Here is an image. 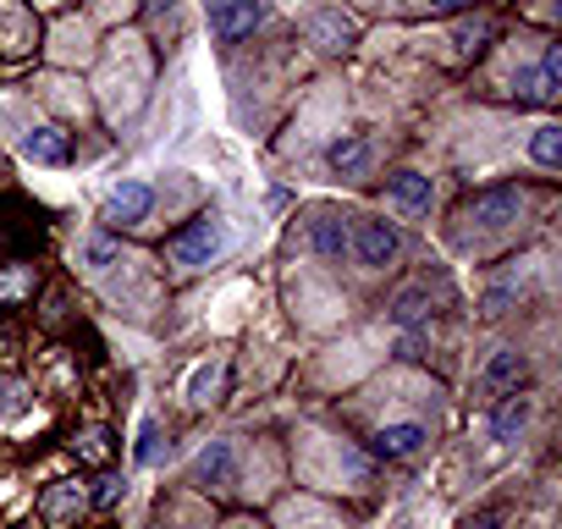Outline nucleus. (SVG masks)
Wrapping results in <instances>:
<instances>
[{"mask_svg":"<svg viewBox=\"0 0 562 529\" xmlns=\"http://www.w3.org/2000/svg\"><path fill=\"white\" fill-rule=\"evenodd\" d=\"M221 248H226V221H221V210H204V215H193L182 232H171L166 259L177 264V271H199V264L221 259Z\"/></svg>","mask_w":562,"mask_h":529,"instance_id":"1","label":"nucleus"},{"mask_svg":"<svg viewBox=\"0 0 562 529\" xmlns=\"http://www.w3.org/2000/svg\"><path fill=\"white\" fill-rule=\"evenodd\" d=\"M397 248H403V237L386 215H359L348 226V254H359V264H370V271H386L397 259Z\"/></svg>","mask_w":562,"mask_h":529,"instance_id":"2","label":"nucleus"},{"mask_svg":"<svg viewBox=\"0 0 562 529\" xmlns=\"http://www.w3.org/2000/svg\"><path fill=\"white\" fill-rule=\"evenodd\" d=\"M513 94H518L524 105H557V100H562V45H546L540 67L513 78Z\"/></svg>","mask_w":562,"mask_h":529,"instance_id":"3","label":"nucleus"},{"mask_svg":"<svg viewBox=\"0 0 562 529\" xmlns=\"http://www.w3.org/2000/svg\"><path fill=\"white\" fill-rule=\"evenodd\" d=\"M149 210H155V188H149V182H133V177H127V182H116V188H111V199H105V215H100V221H105V226H122V232H127V226L149 221Z\"/></svg>","mask_w":562,"mask_h":529,"instance_id":"4","label":"nucleus"},{"mask_svg":"<svg viewBox=\"0 0 562 529\" xmlns=\"http://www.w3.org/2000/svg\"><path fill=\"white\" fill-rule=\"evenodd\" d=\"M210 7V29L221 40H248L265 23V0H204Z\"/></svg>","mask_w":562,"mask_h":529,"instance_id":"5","label":"nucleus"},{"mask_svg":"<svg viewBox=\"0 0 562 529\" xmlns=\"http://www.w3.org/2000/svg\"><path fill=\"white\" fill-rule=\"evenodd\" d=\"M83 513H89V485H83V480H56V485L40 496V518L56 524V529H72Z\"/></svg>","mask_w":562,"mask_h":529,"instance_id":"6","label":"nucleus"},{"mask_svg":"<svg viewBox=\"0 0 562 529\" xmlns=\"http://www.w3.org/2000/svg\"><path fill=\"white\" fill-rule=\"evenodd\" d=\"M310 45H321L326 56H348L359 45V23L342 12V7H326L310 18Z\"/></svg>","mask_w":562,"mask_h":529,"instance_id":"7","label":"nucleus"},{"mask_svg":"<svg viewBox=\"0 0 562 529\" xmlns=\"http://www.w3.org/2000/svg\"><path fill=\"white\" fill-rule=\"evenodd\" d=\"M193 474H199L204 491H232V485H237V441H210V447L199 452Z\"/></svg>","mask_w":562,"mask_h":529,"instance_id":"8","label":"nucleus"},{"mask_svg":"<svg viewBox=\"0 0 562 529\" xmlns=\"http://www.w3.org/2000/svg\"><path fill=\"white\" fill-rule=\"evenodd\" d=\"M524 381H529V359H524L518 348H502V353H491V364H485V375H480V386H485L491 397L524 392Z\"/></svg>","mask_w":562,"mask_h":529,"instance_id":"9","label":"nucleus"},{"mask_svg":"<svg viewBox=\"0 0 562 529\" xmlns=\"http://www.w3.org/2000/svg\"><path fill=\"white\" fill-rule=\"evenodd\" d=\"M386 199H392L403 215H425L430 199H436V182H430L425 171H392V177H386Z\"/></svg>","mask_w":562,"mask_h":529,"instance_id":"10","label":"nucleus"},{"mask_svg":"<svg viewBox=\"0 0 562 529\" xmlns=\"http://www.w3.org/2000/svg\"><path fill=\"white\" fill-rule=\"evenodd\" d=\"M518 210H524V188H491V193H480V199L463 210V221H474V226H502V221H518Z\"/></svg>","mask_w":562,"mask_h":529,"instance_id":"11","label":"nucleus"},{"mask_svg":"<svg viewBox=\"0 0 562 529\" xmlns=\"http://www.w3.org/2000/svg\"><path fill=\"white\" fill-rule=\"evenodd\" d=\"M23 155H29L34 166H67V160H72V133L56 127V122H45V127H34V133L23 138Z\"/></svg>","mask_w":562,"mask_h":529,"instance_id":"12","label":"nucleus"},{"mask_svg":"<svg viewBox=\"0 0 562 529\" xmlns=\"http://www.w3.org/2000/svg\"><path fill=\"white\" fill-rule=\"evenodd\" d=\"M310 248H315L321 259H348V221H342L337 210H315V221H310Z\"/></svg>","mask_w":562,"mask_h":529,"instance_id":"13","label":"nucleus"},{"mask_svg":"<svg viewBox=\"0 0 562 529\" xmlns=\"http://www.w3.org/2000/svg\"><path fill=\"white\" fill-rule=\"evenodd\" d=\"M430 436H425V425H381L375 430V458H386V463H403V458H419V447H425Z\"/></svg>","mask_w":562,"mask_h":529,"instance_id":"14","label":"nucleus"},{"mask_svg":"<svg viewBox=\"0 0 562 529\" xmlns=\"http://www.w3.org/2000/svg\"><path fill=\"white\" fill-rule=\"evenodd\" d=\"M370 160H375V144H370L364 133H348V138H337V144L326 149V166L342 171V177H364Z\"/></svg>","mask_w":562,"mask_h":529,"instance_id":"15","label":"nucleus"},{"mask_svg":"<svg viewBox=\"0 0 562 529\" xmlns=\"http://www.w3.org/2000/svg\"><path fill=\"white\" fill-rule=\"evenodd\" d=\"M524 425H529V397L524 392H507V397H496V408H491V441H518L524 436Z\"/></svg>","mask_w":562,"mask_h":529,"instance_id":"16","label":"nucleus"},{"mask_svg":"<svg viewBox=\"0 0 562 529\" xmlns=\"http://www.w3.org/2000/svg\"><path fill=\"white\" fill-rule=\"evenodd\" d=\"M436 315V299H430V277H419V282H408L397 299H392V320L397 326H425Z\"/></svg>","mask_w":562,"mask_h":529,"instance_id":"17","label":"nucleus"},{"mask_svg":"<svg viewBox=\"0 0 562 529\" xmlns=\"http://www.w3.org/2000/svg\"><path fill=\"white\" fill-rule=\"evenodd\" d=\"M529 155H535V166L557 171V166H562V127H557V122H540L535 138H529Z\"/></svg>","mask_w":562,"mask_h":529,"instance_id":"18","label":"nucleus"},{"mask_svg":"<svg viewBox=\"0 0 562 529\" xmlns=\"http://www.w3.org/2000/svg\"><path fill=\"white\" fill-rule=\"evenodd\" d=\"M72 447H78V458H83V463H94V469H105V463L116 458V441H111V430H105V425L83 430V436H78Z\"/></svg>","mask_w":562,"mask_h":529,"instance_id":"19","label":"nucleus"},{"mask_svg":"<svg viewBox=\"0 0 562 529\" xmlns=\"http://www.w3.org/2000/svg\"><path fill=\"white\" fill-rule=\"evenodd\" d=\"M116 259H122V243L111 232H89L83 237V264L89 271H105V264H116Z\"/></svg>","mask_w":562,"mask_h":529,"instance_id":"20","label":"nucleus"},{"mask_svg":"<svg viewBox=\"0 0 562 529\" xmlns=\"http://www.w3.org/2000/svg\"><path fill=\"white\" fill-rule=\"evenodd\" d=\"M491 40H496V23H491V18H474V23L458 29V50H463V56H480Z\"/></svg>","mask_w":562,"mask_h":529,"instance_id":"21","label":"nucleus"},{"mask_svg":"<svg viewBox=\"0 0 562 529\" xmlns=\"http://www.w3.org/2000/svg\"><path fill=\"white\" fill-rule=\"evenodd\" d=\"M34 293V264H18V271H0V304H18Z\"/></svg>","mask_w":562,"mask_h":529,"instance_id":"22","label":"nucleus"},{"mask_svg":"<svg viewBox=\"0 0 562 529\" xmlns=\"http://www.w3.org/2000/svg\"><path fill=\"white\" fill-rule=\"evenodd\" d=\"M221 381H226V364H204V370L193 375V403H199V408H204V403H215Z\"/></svg>","mask_w":562,"mask_h":529,"instance_id":"23","label":"nucleus"},{"mask_svg":"<svg viewBox=\"0 0 562 529\" xmlns=\"http://www.w3.org/2000/svg\"><path fill=\"white\" fill-rule=\"evenodd\" d=\"M23 403H29V381H18V375H0V419H12Z\"/></svg>","mask_w":562,"mask_h":529,"instance_id":"24","label":"nucleus"},{"mask_svg":"<svg viewBox=\"0 0 562 529\" xmlns=\"http://www.w3.org/2000/svg\"><path fill=\"white\" fill-rule=\"evenodd\" d=\"M155 452H160V425L144 419L138 425V441H133V463H155Z\"/></svg>","mask_w":562,"mask_h":529,"instance_id":"25","label":"nucleus"},{"mask_svg":"<svg viewBox=\"0 0 562 529\" xmlns=\"http://www.w3.org/2000/svg\"><path fill=\"white\" fill-rule=\"evenodd\" d=\"M463 529H507V507H480L463 518Z\"/></svg>","mask_w":562,"mask_h":529,"instance_id":"26","label":"nucleus"},{"mask_svg":"<svg viewBox=\"0 0 562 529\" xmlns=\"http://www.w3.org/2000/svg\"><path fill=\"white\" fill-rule=\"evenodd\" d=\"M89 502H100V507L122 502V480H116V474H100V480H94V491H89Z\"/></svg>","mask_w":562,"mask_h":529,"instance_id":"27","label":"nucleus"},{"mask_svg":"<svg viewBox=\"0 0 562 529\" xmlns=\"http://www.w3.org/2000/svg\"><path fill=\"white\" fill-rule=\"evenodd\" d=\"M425 7H430V12H469L474 0H425Z\"/></svg>","mask_w":562,"mask_h":529,"instance_id":"28","label":"nucleus"},{"mask_svg":"<svg viewBox=\"0 0 562 529\" xmlns=\"http://www.w3.org/2000/svg\"><path fill=\"white\" fill-rule=\"evenodd\" d=\"M149 12L155 18H171V0H149Z\"/></svg>","mask_w":562,"mask_h":529,"instance_id":"29","label":"nucleus"},{"mask_svg":"<svg viewBox=\"0 0 562 529\" xmlns=\"http://www.w3.org/2000/svg\"><path fill=\"white\" fill-rule=\"evenodd\" d=\"M0 182H7V160H0Z\"/></svg>","mask_w":562,"mask_h":529,"instance_id":"30","label":"nucleus"}]
</instances>
